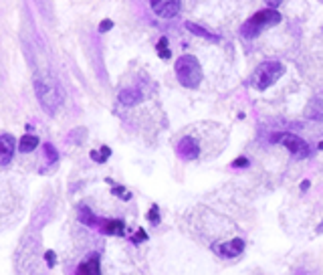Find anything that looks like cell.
I'll return each instance as SVG.
<instances>
[{
	"instance_id": "6da1fadb",
	"label": "cell",
	"mask_w": 323,
	"mask_h": 275,
	"mask_svg": "<svg viewBox=\"0 0 323 275\" xmlns=\"http://www.w3.org/2000/svg\"><path fill=\"white\" fill-rule=\"evenodd\" d=\"M34 91H36V97H38V104L45 112L49 114H55L61 106H63V99H65V93L59 85L57 79L45 75V77H36L34 79Z\"/></svg>"
},
{
	"instance_id": "7a4b0ae2",
	"label": "cell",
	"mask_w": 323,
	"mask_h": 275,
	"mask_svg": "<svg viewBox=\"0 0 323 275\" xmlns=\"http://www.w3.org/2000/svg\"><path fill=\"white\" fill-rule=\"evenodd\" d=\"M176 77L188 89L198 87L200 81H202V67H200L198 59L194 55H182V57H178V61H176Z\"/></svg>"
},
{
	"instance_id": "3957f363",
	"label": "cell",
	"mask_w": 323,
	"mask_h": 275,
	"mask_svg": "<svg viewBox=\"0 0 323 275\" xmlns=\"http://www.w3.org/2000/svg\"><path fill=\"white\" fill-rule=\"evenodd\" d=\"M279 22H281V14H279L277 10H273V8L259 10V12H255V14L243 24L240 35H243L245 39H255V37L261 35L265 28L275 26V24H279Z\"/></svg>"
},
{
	"instance_id": "277c9868",
	"label": "cell",
	"mask_w": 323,
	"mask_h": 275,
	"mask_svg": "<svg viewBox=\"0 0 323 275\" xmlns=\"http://www.w3.org/2000/svg\"><path fill=\"white\" fill-rule=\"evenodd\" d=\"M283 73H285V65H283V63H279V61H265V63H261V65L255 69V73L251 75V85H253L255 89L263 91V89L271 87Z\"/></svg>"
},
{
	"instance_id": "5b68a950",
	"label": "cell",
	"mask_w": 323,
	"mask_h": 275,
	"mask_svg": "<svg viewBox=\"0 0 323 275\" xmlns=\"http://www.w3.org/2000/svg\"><path fill=\"white\" fill-rule=\"evenodd\" d=\"M271 142H277V144L285 146L295 158H307V156H309V146H307V142H303L301 138L295 136V134H285V132L273 134V136H271Z\"/></svg>"
},
{
	"instance_id": "8992f818",
	"label": "cell",
	"mask_w": 323,
	"mask_h": 275,
	"mask_svg": "<svg viewBox=\"0 0 323 275\" xmlns=\"http://www.w3.org/2000/svg\"><path fill=\"white\" fill-rule=\"evenodd\" d=\"M150 4H152V8H154V12L162 16V18H172V16H176L178 12H180V6H182V2L180 0H150Z\"/></svg>"
},
{
	"instance_id": "52a82bcc",
	"label": "cell",
	"mask_w": 323,
	"mask_h": 275,
	"mask_svg": "<svg viewBox=\"0 0 323 275\" xmlns=\"http://www.w3.org/2000/svg\"><path fill=\"white\" fill-rule=\"evenodd\" d=\"M176 152H178V156H182L184 160H194V158H198V154H200V146H198V142H196L194 138L186 136L178 142Z\"/></svg>"
},
{
	"instance_id": "ba28073f",
	"label": "cell",
	"mask_w": 323,
	"mask_h": 275,
	"mask_svg": "<svg viewBox=\"0 0 323 275\" xmlns=\"http://www.w3.org/2000/svg\"><path fill=\"white\" fill-rule=\"evenodd\" d=\"M243 249H245V241L243 239H232L228 243H220V245L214 247V251L224 255V257H236V255L243 253Z\"/></svg>"
},
{
	"instance_id": "9c48e42d",
	"label": "cell",
	"mask_w": 323,
	"mask_h": 275,
	"mask_svg": "<svg viewBox=\"0 0 323 275\" xmlns=\"http://www.w3.org/2000/svg\"><path fill=\"white\" fill-rule=\"evenodd\" d=\"M14 150H16V140L10 136V134H2V136H0V152H2L0 162H2V166H8V164H10Z\"/></svg>"
},
{
	"instance_id": "30bf717a",
	"label": "cell",
	"mask_w": 323,
	"mask_h": 275,
	"mask_svg": "<svg viewBox=\"0 0 323 275\" xmlns=\"http://www.w3.org/2000/svg\"><path fill=\"white\" fill-rule=\"evenodd\" d=\"M77 275H101V271H99V257L91 255L85 263H81L77 267Z\"/></svg>"
},
{
	"instance_id": "8fae6325",
	"label": "cell",
	"mask_w": 323,
	"mask_h": 275,
	"mask_svg": "<svg viewBox=\"0 0 323 275\" xmlns=\"http://www.w3.org/2000/svg\"><path fill=\"white\" fill-rule=\"evenodd\" d=\"M119 101L124 104V106H136V104H140L142 101V91L140 89H124L122 93H119Z\"/></svg>"
},
{
	"instance_id": "7c38bea8",
	"label": "cell",
	"mask_w": 323,
	"mask_h": 275,
	"mask_svg": "<svg viewBox=\"0 0 323 275\" xmlns=\"http://www.w3.org/2000/svg\"><path fill=\"white\" fill-rule=\"evenodd\" d=\"M79 221H81L83 225H87V227H97V225L103 223V221H99V219L91 213V209H87V207H81V209H79Z\"/></svg>"
},
{
	"instance_id": "4fadbf2b",
	"label": "cell",
	"mask_w": 323,
	"mask_h": 275,
	"mask_svg": "<svg viewBox=\"0 0 323 275\" xmlns=\"http://www.w3.org/2000/svg\"><path fill=\"white\" fill-rule=\"evenodd\" d=\"M101 225H103L101 231L107 235H124V229H126L124 221H103Z\"/></svg>"
},
{
	"instance_id": "5bb4252c",
	"label": "cell",
	"mask_w": 323,
	"mask_h": 275,
	"mask_svg": "<svg viewBox=\"0 0 323 275\" xmlns=\"http://www.w3.org/2000/svg\"><path fill=\"white\" fill-rule=\"evenodd\" d=\"M307 116L309 118H313V120H323V101L321 99H311L309 104H307Z\"/></svg>"
},
{
	"instance_id": "9a60e30c",
	"label": "cell",
	"mask_w": 323,
	"mask_h": 275,
	"mask_svg": "<svg viewBox=\"0 0 323 275\" xmlns=\"http://www.w3.org/2000/svg\"><path fill=\"white\" fill-rule=\"evenodd\" d=\"M36 146H38V138L34 134H24L20 138V142H18V150L20 152H32Z\"/></svg>"
},
{
	"instance_id": "2e32d148",
	"label": "cell",
	"mask_w": 323,
	"mask_h": 275,
	"mask_svg": "<svg viewBox=\"0 0 323 275\" xmlns=\"http://www.w3.org/2000/svg\"><path fill=\"white\" fill-rule=\"evenodd\" d=\"M186 28H188L190 32H194V35L202 37V39H208V41H218V37H216V35L208 32L206 28H202V26H198V24H194V22H186Z\"/></svg>"
},
{
	"instance_id": "e0dca14e",
	"label": "cell",
	"mask_w": 323,
	"mask_h": 275,
	"mask_svg": "<svg viewBox=\"0 0 323 275\" xmlns=\"http://www.w3.org/2000/svg\"><path fill=\"white\" fill-rule=\"evenodd\" d=\"M109 156H111V150H109V148H107V146H103V148H101V152H99V154H97V152H95V150H93V152H91V158H93V160H97V162H99V164H103V162H105V160H107V158H109Z\"/></svg>"
},
{
	"instance_id": "ac0fdd59",
	"label": "cell",
	"mask_w": 323,
	"mask_h": 275,
	"mask_svg": "<svg viewBox=\"0 0 323 275\" xmlns=\"http://www.w3.org/2000/svg\"><path fill=\"white\" fill-rule=\"evenodd\" d=\"M158 55H160L162 59H170L172 57V53L168 49V39L166 37H162L160 41H158Z\"/></svg>"
},
{
	"instance_id": "d6986e66",
	"label": "cell",
	"mask_w": 323,
	"mask_h": 275,
	"mask_svg": "<svg viewBox=\"0 0 323 275\" xmlns=\"http://www.w3.org/2000/svg\"><path fill=\"white\" fill-rule=\"evenodd\" d=\"M45 156H47V160H49L51 164L59 160V152H57V150H55V146H53V144H49V142L45 144Z\"/></svg>"
},
{
	"instance_id": "ffe728a7",
	"label": "cell",
	"mask_w": 323,
	"mask_h": 275,
	"mask_svg": "<svg viewBox=\"0 0 323 275\" xmlns=\"http://www.w3.org/2000/svg\"><path fill=\"white\" fill-rule=\"evenodd\" d=\"M148 219H150L152 223H158V221H160V209H158L156 204L152 207V211H150V215H148Z\"/></svg>"
},
{
	"instance_id": "44dd1931",
	"label": "cell",
	"mask_w": 323,
	"mask_h": 275,
	"mask_svg": "<svg viewBox=\"0 0 323 275\" xmlns=\"http://www.w3.org/2000/svg\"><path fill=\"white\" fill-rule=\"evenodd\" d=\"M144 241H148V233H146L144 229H140V231L134 235V243H144Z\"/></svg>"
},
{
	"instance_id": "7402d4cb",
	"label": "cell",
	"mask_w": 323,
	"mask_h": 275,
	"mask_svg": "<svg viewBox=\"0 0 323 275\" xmlns=\"http://www.w3.org/2000/svg\"><path fill=\"white\" fill-rule=\"evenodd\" d=\"M111 28H113V20H109V18L101 20V24H99V30H101V32H107V30H111Z\"/></svg>"
},
{
	"instance_id": "603a6c76",
	"label": "cell",
	"mask_w": 323,
	"mask_h": 275,
	"mask_svg": "<svg viewBox=\"0 0 323 275\" xmlns=\"http://www.w3.org/2000/svg\"><path fill=\"white\" fill-rule=\"evenodd\" d=\"M55 257H57V255H55V251H47V253H45V261H47V265H49V267H53V265H55V261H57Z\"/></svg>"
},
{
	"instance_id": "cb8c5ba5",
	"label": "cell",
	"mask_w": 323,
	"mask_h": 275,
	"mask_svg": "<svg viewBox=\"0 0 323 275\" xmlns=\"http://www.w3.org/2000/svg\"><path fill=\"white\" fill-rule=\"evenodd\" d=\"M232 166H236V168L243 166V168H245V166H249V160H247V158H236V160L232 162Z\"/></svg>"
},
{
	"instance_id": "d4e9b609",
	"label": "cell",
	"mask_w": 323,
	"mask_h": 275,
	"mask_svg": "<svg viewBox=\"0 0 323 275\" xmlns=\"http://www.w3.org/2000/svg\"><path fill=\"white\" fill-rule=\"evenodd\" d=\"M267 2H269V4H271V6H277V4H281V2H283V0H267Z\"/></svg>"
},
{
	"instance_id": "484cf974",
	"label": "cell",
	"mask_w": 323,
	"mask_h": 275,
	"mask_svg": "<svg viewBox=\"0 0 323 275\" xmlns=\"http://www.w3.org/2000/svg\"><path fill=\"white\" fill-rule=\"evenodd\" d=\"M307 188H309V182H307V180H305V182H301V190H307Z\"/></svg>"
},
{
	"instance_id": "4316f807",
	"label": "cell",
	"mask_w": 323,
	"mask_h": 275,
	"mask_svg": "<svg viewBox=\"0 0 323 275\" xmlns=\"http://www.w3.org/2000/svg\"><path fill=\"white\" fill-rule=\"evenodd\" d=\"M317 233H323V223L319 225V227H317Z\"/></svg>"
}]
</instances>
